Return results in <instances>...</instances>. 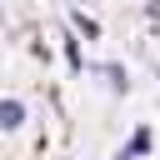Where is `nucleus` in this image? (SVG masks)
Here are the masks:
<instances>
[{"label":"nucleus","mask_w":160,"mask_h":160,"mask_svg":"<svg viewBox=\"0 0 160 160\" xmlns=\"http://www.w3.org/2000/svg\"><path fill=\"white\" fill-rule=\"evenodd\" d=\"M0 120H5V125H20V105H15V100H10V105L0 100Z\"/></svg>","instance_id":"obj_1"}]
</instances>
